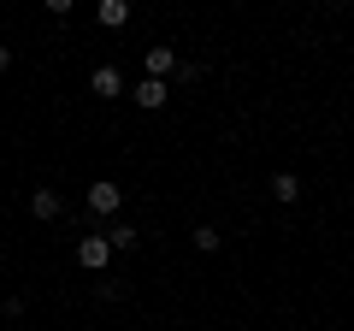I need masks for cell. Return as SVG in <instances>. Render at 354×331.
I'll return each instance as SVG.
<instances>
[{"label": "cell", "instance_id": "cell-7", "mask_svg": "<svg viewBox=\"0 0 354 331\" xmlns=\"http://www.w3.org/2000/svg\"><path fill=\"white\" fill-rule=\"evenodd\" d=\"M101 237H106V249H113V255H130V249H136V225H106Z\"/></svg>", "mask_w": 354, "mask_h": 331}, {"label": "cell", "instance_id": "cell-2", "mask_svg": "<svg viewBox=\"0 0 354 331\" xmlns=\"http://www.w3.org/2000/svg\"><path fill=\"white\" fill-rule=\"evenodd\" d=\"M88 89L101 95V101H118V95H124V71H118V65H95V77H88Z\"/></svg>", "mask_w": 354, "mask_h": 331}, {"label": "cell", "instance_id": "cell-5", "mask_svg": "<svg viewBox=\"0 0 354 331\" xmlns=\"http://www.w3.org/2000/svg\"><path fill=\"white\" fill-rule=\"evenodd\" d=\"M142 65H148V77H160V83H165V77H177V65H183V60H177L171 48H153Z\"/></svg>", "mask_w": 354, "mask_h": 331}, {"label": "cell", "instance_id": "cell-10", "mask_svg": "<svg viewBox=\"0 0 354 331\" xmlns=\"http://www.w3.org/2000/svg\"><path fill=\"white\" fill-rule=\"evenodd\" d=\"M218 225H195V249H201V255H218Z\"/></svg>", "mask_w": 354, "mask_h": 331}, {"label": "cell", "instance_id": "cell-8", "mask_svg": "<svg viewBox=\"0 0 354 331\" xmlns=\"http://www.w3.org/2000/svg\"><path fill=\"white\" fill-rule=\"evenodd\" d=\"M95 18H101L106 30H124L130 24V6H124V0H101V12H95Z\"/></svg>", "mask_w": 354, "mask_h": 331}, {"label": "cell", "instance_id": "cell-6", "mask_svg": "<svg viewBox=\"0 0 354 331\" xmlns=\"http://www.w3.org/2000/svg\"><path fill=\"white\" fill-rule=\"evenodd\" d=\"M30 213H36V219H59V213H65L59 190H36V195H30Z\"/></svg>", "mask_w": 354, "mask_h": 331}, {"label": "cell", "instance_id": "cell-1", "mask_svg": "<svg viewBox=\"0 0 354 331\" xmlns=\"http://www.w3.org/2000/svg\"><path fill=\"white\" fill-rule=\"evenodd\" d=\"M118 202H124V190H118L113 178H101V184H88V213H118Z\"/></svg>", "mask_w": 354, "mask_h": 331}, {"label": "cell", "instance_id": "cell-4", "mask_svg": "<svg viewBox=\"0 0 354 331\" xmlns=\"http://www.w3.org/2000/svg\"><path fill=\"white\" fill-rule=\"evenodd\" d=\"M130 95H136V107H148V113H153V107H165V101H171V89H165L160 77H142V83H136Z\"/></svg>", "mask_w": 354, "mask_h": 331}, {"label": "cell", "instance_id": "cell-3", "mask_svg": "<svg viewBox=\"0 0 354 331\" xmlns=\"http://www.w3.org/2000/svg\"><path fill=\"white\" fill-rule=\"evenodd\" d=\"M77 260H83L88 272H106V260H113V249H106V237H83V242H77Z\"/></svg>", "mask_w": 354, "mask_h": 331}, {"label": "cell", "instance_id": "cell-11", "mask_svg": "<svg viewBox=\"0 0 354 331\" xmlns=\"http://www.w3.org/2000/svg\"><path fill=\"white\" fill-rule=\"evenodd\" d=\"M6 65H12V48H0V71H6Z\"/></svg>", "mask_w": 354, "mask_h": 331}, {"label": "cell", "instance_id": "cell-9", "mask_svg": "<svg viewBox=\"0 0 354 331\" xmlns=\"http://www.w3.org/2000/svg\"><path fill=\"white\" fill-rule=\"evenodd\" d=\"M272 195H278V202H295V195H301V178H295V172H278V178H272Z\"/></svg>", "mask_w": 354, "mask_h": 331}]
</instances>
